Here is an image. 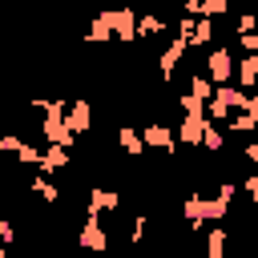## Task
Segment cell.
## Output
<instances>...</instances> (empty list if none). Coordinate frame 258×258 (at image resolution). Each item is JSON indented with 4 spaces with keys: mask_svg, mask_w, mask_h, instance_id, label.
I'll return each mask as SVG.
<instances>
[{
    "mask_svg": "<svg viewBox=\"0 0 258 258\" xmlns=\"http://www.w3.org/2000/svg\"><path fill=\"white\" fill-rule=\"evenodd\" d=\"M214 85H230L234 81V52L226 48V44H218V48H210L206 52V69H202Z\"/></svg>",
    "mask_w": 258,
    "mask_h": 258,
    "instance_id": "1",
    "label": "cell"
},
{
    "mask_svg": "<svg viewBox=\"0 0 258 258\" xmlns=\"http://www.w3.org/2000/svg\"><path fill=\"white\" fill-rule=\"evenodd\" d=\"M141 141H145V149H161L165 157H173V153H177V133H173L165 121L145 125V129H141Z\"/></svg>",
    "mask_w": 258,
    "mask_h": 258,
    "instance_id": "2",
    "label": "cell"
},
{
    "mask_svg": "<svg viewBox=\"0 0 258 258\" xmlns=\"http://www.w3.org/2000/svg\"><path fill=\"white\" fill-rule=\"evenodd\" d=\"M77 242H81V250H85V254H105V250H109V230L101 226V218H85V226H81Z\"/></svg>",
    "mask_w": 258,
    "mask_h": 258,
    "instance_id": "3",
    "label": "cell"
},
{
    "mask_svg": "<svg viewBox=\"0 0 258 258\" xmlns=\"http://www.w3.org/2000/svg\"><path fill=\"white\" fill-rule=\"evenodd\" d=\"M64 121H69L73 137L89 133V129H93V105H89V97H73V101H69V109H64Z\"/></svg>",
    "mask_w": 258,
    "mask_h": 258,
    "instance_id": "4",
    "label": "cell"
},
{
    "mask_svg": "<svg viewBox=\"0 0 258 258\" xmlns=\"http://www.w3.org/2000/svg\"><path fill=\"white\" fill-rule=\"evenodd\" d=\"M109 24H113V40H121V44L137 40V16H133V8H109Z\"/></svg>",
    "mask_w": 258,
    "mask_h": 258,
    "instance_id": "5",
    "label": "cell"
},
{
    "mask_svg": "<svg viewBox=\"0 0 258 258\" xmlns=\"http://www.w3.org/2000/svg\"><path fill=\"white\" fill-rule=\"evenodd\" d=\"M69 149L64 145H44L40 149V165H36V173H44V177H52V173H64L69 169Z\"/></svg>",
    "mask_w": 258,
    "mask_h": 258,
    "instance_id": "6",
    "label": "cell"
},
{
    "mask_svg": "<svg viewBox=\"0 0 258 258\" xmlns=\"http://www.w3.org/2000/svg\"><path fill=\"white\" fill-rule=\"evenodd\" d=\"M117 206H121V194H113V189H89L85 218H101V214H109V210H117Z\"/></svg>",
    "mask_w": 258,
    "mask_h": 258,
    "instance_id": "7",
    "label": "cell"
},
{
    "mask_svg": "<svg viewBox=\"0 0 258 258\" xmlns=\"http://www.w3.org/2000/svg\"><path fill=\"white\" fill-rule=\"evenodd\" d=\"M185 52H189V44H185V40H177V36L165 44V52L157 56V64H161V81H173V73H177V60H181Z\"/></svg>",
    "mask_w": 258,
    "mask_h": 258,
    "instance_id": "8",
    "label": "cell"
},
{
    "mask_svg": "<svg viewBox=\"0 0 258 258\" xmlns=\"http://www.w3.org/2000/svg\"><path fill=\"white\" fill-rule=\"evenodd\" d=\"M206 125H210L206 117H185V113H181V125L173 129V133H177V145H202Z\"/></svg>",
    "mask_w": 258,
    "mask_h": 258,
    "instance_id": "9",
    "label": "cell"
},
{
    "mask_svg": "<svg viewBox=\"0 0 258 258\" xmlns=\"http://www.w3.org/2000/svg\"><path fill=\"white\" fill-rule=\"evenodd\" d=\"M234 81H238V89H242V93H250V89L258 85V52H250V56L234 60Z\"/></svg>",
    "mask_w": 258,
    "mask_h": 258,
    "instance_id": "10",
    "label": "cell"
},
{
    "mask_svg": "<svg viewBox=\"0 0 258 258\" xmlns=\"http://www.w3.org/2000/svg\"><path fill=\"white\" fill-rule=\"evenodd\" d=\"M85 40H89V44H109V40H113V24H109V8H105V12H97V16L89 20V32H85Z\"/></svg>",
    "mask_w": 258,
    "mask_h": 258,
    "instance_id": "11",
    "label": "cell"
},
{
    "mask_svg": "<svg viewBox=\"0 0 258 258\" xmlns=\"http://www.w3.org/2000/svg\"><path fill=\"white\" fill-rule=\"evenodd\" d=\"M117 145H121L129 157H145V141H141V129H133V125H121V129H117Z\"/></svg>",
    "mask_w": 258,
    "mask_h": 258,
    "instance_id": "12",
    "label": "cell"
},
{
    "mask_svg": "<svg viewBox=\"0 0 258 258\" xmlns=\"http://www.w3.org/2000/svg\"><path fill=\"white\" fill-rule=\"evenodd\" d=\"M28 189H32V194H36L44 206H56V202H60V189H56V185H52L44 173H36V169H32V177H28Z\"/></svg>",
    "mask_w": 258,
    "mask_h": 258,
    "instance_id": "13",
    "label": "cell"
},
{
    "mask_svg": "<svg viewBox=\"0 0 258 258\" xmlns=\"http://www.w3.org/2000/svg\"><path fill=\"white\" fill-rule=\"evenodd\" d=\"M185 44H189V48H210V44H214V20H210V16H198Z\"/></svg>",
    "mask_w": 258,
    "mask_h": 258,
    "instance_id": "14",
    "label": "cell"
},
{
    "mask_svg": "<svg viewBox=\"0 0 258 258\" xmlns=\"http://www.w3.org/2000/svg\"><path fill=\"white\" fill-rule=\"evenodd\" d=\"M189 97H194V101H202V105H206V101L214 97V81H210V77H206L202 69H198V73L189 77Z\"/></svg>",
    "mask_w": 258,
    "mask_h": 258,
    "instance_id": "15",
    "label": "cell"
},
{
    "mask_svg": "<svg viewBox=\"0 0 258 258\" xmlns=\"http://www.w3.org/2000/svg\"><path fill=\"white\" fill-rule=\"evenodd\" d=\"M206 258H226V226H210V238H206Z\"/></svg>",
    "mask_w": 258,
    "mask_h": 258,
    "instance_id": "16",
    "label": "cell"
},
{
    "mask_svg": "<svg viewBox=\"0 0 258 258\" xmlns=\"http://www.w3.org/2000/svg\"><path fill=\"white\" fill-rule=\"evenodd\" d=\"M202 149H206V153H222V149H226V133H222L214 121H210L206 133H202Z\"/></svg>",
    "mask_w": 258,
    "mask_h": 258,
    "instance_id": "17",
    "label": "cell"
},
{
    "mask_svg": "<svg viewBox=\"0 0 258 258\" xmlns=\"http://www.w3.org/2000/svg\"><path fill=\"white\" fill-rule=\"evenodd\" d=\"M157 32H165V16H157V12L137 16V36H157Z\"/></svg>",
    "mask_w": 258,
    "mask_h": 258,
    "instance_id": "18",
    "label": "cell"
},
{
    "mask_svg": "<svg viewBox=\"0 0 258 258\" xmlns=\"http://www.w3.org/2000/svg\"><path fill=\"white\" fill-rule=\"evenodd\" d=\"M16 161L28 165V169H36V165H40V145H28V141H24V145L16 149Z\"/></svg>",
    "mask_w": 258,
    "mask_h": 258,
    "instance_id": "19",
    "label": "cell"
},
{
    "mask_svg": "<svg viewBox=\"0 0 258 258\" xmlns=\"http://www.w3.org/2000/svg\"><path fill=\"white\" fill-rule=\"evenodd\" d=\"M145 230H149V214H137V218H133V230H129V242L141 246V242H145Z\"/></svg>",
    "mask_w": 258,
    "mask_h": 258,
    "instance_id": "20",
    "label": "cell"
},
{
    "mask_svg": "<svg viewBox=\"0 0 258 258\" xmlns=\"http://www.w3.org/2000/svg\"><path fill=\"white\" fill-rule=\"evenodd\" d=\"M226 12H230V0H202V16L218 20V16H226Z\"/></svg>",
    "mask_w": 258,
    "mask_h": 258,
    "instance_id": "21",
    "label": "cell"
},
{
    "mask_svg": "<svg viewBox=\"0 0 258 258\" xmlns=\"http://www.w3.org/2000/svg\"><path fill=\"white\" fill-rule=\"evenodd\" d=\"M246 32H258V12H242L238 16V36H246Z\"/></svg>",
    "mask_w": 258,
    "mask_h": 258,
    "instance_id": "22",
    "label": "cell"
},
{
    "mask_svg": "<svg viewBox=\"0 0 258 258\" xmlns=\"http://www.w3.org/2000/svg\"><path fill=\"white\" fill-rule=\"evenodd\" d=\"M238 48L250 56V52H258V32H246V36H238Z\"/></svg>",
    "mask_w": 258,
    "mask_h": 258,
    "instance_id": "23",
    "label": "cell"
},
{
    "mask_svg": "<svg viewBox=\"0 0 258 258\" xmlns=\"http://www.w3.org/2000/svg\"><path fill=\"white\" fill-rule=\"evenodd\" d=\"M0 242H4V246H12V242H16V226H12L8 218H0Z\"/></svg>",
    "mask_w": 258,
    "mask_h": 258,
    "instance_id": "24",
    "label": "cell"
},
{
    "mask_svg": "<svg viewBox=\"0 0 258 258\" xmlns=\"http://www.w3.org/2000/svg\"><path fill=\"white\" fill-rule=\"evenodd\" d=\"M242 189H246V194H250V202L258 206V173H246V177H242Z\"/></svg>",
    "mask_w": 258,
    "mask_h": 258,
    "instance_id": "25",
    "label": "cell"
},
{
    "mask_svg": "<svg viewBox=\"0 0 258 258\" xmlns=\"http://www.w3.org/2000/svg\"><path fill=\"white\" fill-rule=\"evenodd\" d=\"M181 8H185V16H202V0H181Z\"/></svg>",
    "mask_w": 258,
    "mask_h": 258,
    "instance_id": "26",
    "label": "cell"
},
{
    "mask_svg": "<svg viewBox=\"0 0 258 258\" xmlns=\"http://www.w3.org/2000/svg\"><path fill=\"white\" fill-rule=\"evenodd\" d=\"M242 153H246V157L258 165V141H246V145H242Z\"/></svg>",
    "mask_w": 258,
    "mask_h": 258,
    "instance_id": "27",
    "label": "cell"
},
{
    "mask_svg": "<svg viewBox=\"0 0 258 258\" xmlns=\"http://www.w3.org/2000/svg\"><path fill=\"white\" fill-rule=\"evenodd\" d=\"M89 258H93V254H89ZM97 258H105V254H97Z\"/></svg>",
    "mask_w": 258,
    "mask_h": 258,
    "instance_id": "28",
    "label": "cell"
},
{
    "mask_svg": "<svg viewBox=\"0 0 258 258\" xmlns=\"http://www.w3.org/2000/svg\"><path fill=\"white\" fill-rule=\"evenodd\" d=\"M0 157H4V153H0Z\"/></svg>",
    "mask_w": 258,
    "mask_h": 258,
    "instance_id": "29",
    "label": "cell"
}]
</instances>
